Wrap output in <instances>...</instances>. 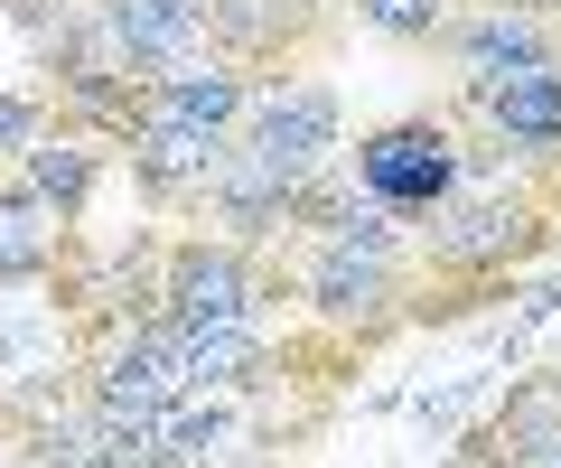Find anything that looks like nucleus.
<instances>
[{
	"label": "nucleus",
	"mask_w": 561,
	"mask_h": 468,
	"mask_svg": "<svg viewBox=\"0 0 561 468\" xmlns=\"http://www.w3.org/2000/svg\"><path fill=\"white\" fill-rule=\"evenodd\" d=\"M356 179L375 206H449L459 187V150H449L440 123H393L356 150Z\"/></svg>",
	"instance_id": "nucleus-1"
},
{
	"label": "nucleus",
	"mask_w": 561,
	"mask_h": 468,
	"mask_svg": "<svg viewBox=\"0 0 561 468\" xmlns=\"http://www.w3.org/2000/svg\"><path fill=\"white\" fill-rule=\"evenodd\" d=\"M187 385H197V375H187V328L160 319V328H140L131 346H113V356H103L94 403H103V422L131 431V422H150V412H169Z\"/></svg>",
	"instance_id": "nucleus-2"
},
{
	"label": "nucleus",
	"mask_w": 561,
	"mask_h": 468,
	"mask_svg": "<svg viewBox=\"0 0 561 468\" xmlns=\"http://www.w3.org/2000/svg\"><path fill=\"white\" fill-rule=\"evenodd\" d=\"M253 150H262L272 169H290V179L328 169V150H337V94H319V84L272 94V103L253 113Z\"/></svg>",
	"instance_id": "nucleus-3"
},
{
	"label": "nucleus",
	"mask_w": 561,
	"mask_h": 468,
	"mask_svg": "<svg viewBox=\"0 0 561 468\" xmlns=\"http://www.w3.org/2000/svg\"><path fill=\"white\" fill-rule=\"evenodd\" d=\"M478 113H486L515 150H561V57L524 66V76L478 84Z\"/></svg>",
	"instance_id": "nucleus-4"
},
{
	"label": "nucleus",
	"mask_w": 561,
	"mask_h": 468,
	"mask_svg": "<svg viewBox=\"0 0 561 468\" xmlns=\"http://www.w3.org/2000/svg\"><path fill=\"white\" fill-rule=\"evenodd\" d=\"M169 319L179 328H225V319H253V272L234 263V253H179V272H169Z\"/></svg>",
	"instance_id": "nucleus-5"
},
{
	"label": "nucleus",
	"mask_w": 561,
	"mask_h": 468,
	"mask_svg": "<svg viewBox=\"0 0 561 468\" xmlns=\"http://www.w3.org/2000/svg\"><path fill=\"white\" fill-rule=\"evenodd\" d=\"M552 57V28L534 20V10H486V20H468L459 28V76L468 84H496V76H524V66H542Z\"/></svg>",
	"instance_id": "nucleus-6"
},
{
	"label": "nucleus",
	"mask_w": 561,
	"mask_h": 468,
	"mask_svg": "<svg viewBox=\"0 0 561 468\" xmlns=\"http://www.w3.org/2000/svg\"><path fill=\"white\" fill-rule=\"evenodd\" d=\"M103 28H113L122 57H140V66H179L187 38L206 28V0H103Z\"/></svg>",
	"instance_id": "nucleus-7"
},
{
	"label": "nucleus",
	"mask_w": 561,
	"mask_h": 468,
	"mask_svg": "<svg viewBox=\"0 0 561 468\" xmlns=\"http://www.w3.org/2000/svg\"><path fill=\"white\" fill-rule=\"evenodd\" d=\"M216 206H225L234 225H280V216H300V179L272 169L262 150H234V160L216 169Z\"/></svg>",
	"instance_id": "nucleus-8"
},
{
	"label": "nucleus",
	"mask_w": 561,
	"mask_h": 468,
	"mask_svg": "<svg viewBox=\"0 0 561 468\" xmlns=\"http://www.w3.org/2000/svg\"><path fill=\"white\" fill-rule=\"evenodd\" d=\"M140 113H169V123H187V132H216V141H225V123L243 113V84L225 76V66H179V76H169L160 94L140 103Z\"/></svg>",
	"instance_id": "nucleus-9"
},
{
	"label": "nucleus",
	"mask_w": 561,
	"mask_h": 468,
	"mask_svg": "<svg viewBox=\"0 0 561 468\" xmlns=\"http://www.w3.org/2000/svg\"><path fill=\"white\" fill-rule=\"evenodd\" d=\"M309 300H319L328 319H365V309L383 300V253H375V244H346V235H337V244L319 253V272H309Z\"/></svg>",
	"instance_id": "nucleus-10"
},
{
	"label": "nucleus",
	"mask_w": 561,
	"mask_h": 468,
	"mask_svg": "<svg viewBox=\"0 0 561 468\" xmlns=\"http://www.w3.org/2000/svg\"><path fill=\"white\" fill-rule=\"evenodd\" d=\"M131 150H140V169L160 187H187V179H216V132H187V123H169V113H140V132H131Z\"/></svg>",
	"instance_id": "nucleus-11"
},
{
	"label": "nucleus",
	"mask_w": 561,
	"mask_h": 468,
	"mask_svg": "<svg viewBox=\"0 0 561 468\" xmlns=\"http://www.w3.org/2000/svg\"><path fill=\"white\" fill-rule=\"evenodd\" d=\"M524 235H534V216H524V206H505V197H486V206L440 216V235H431V244H440L449 263H496V253H515Z\"/></svg>",
	"instance_id": "nucleus-12"
},
{
	"label": "nucleus",
	"mask_w": 561,
	"mask_h": 468,
	"mask_svg": "<svg viewBox=\"0 0 561 468\" xmlns=\"http://www.w3.org/2000/svg\"><path fill=\"white\" fill-rule=\"evenodd\" d=\"M84 187H94V160H84L76 141H28V197L57 206V216H76Z\"/></svg>",
	"instance_id": "nucleus-13"
},
{
	"label": "nucleus",
	"mask_w": 561,
	"mask_h": 468,
	"mask_svg": "<svg viewBox=\"0 0 561 468\" xmlns=\"http://www.w3.org/2000/svg\"><path fill=\"white\" fill-rule=\"evenodd\" d=\"M38 263H47V206L28 187H10L0 197V282L10 272H38Z\"/></svg>",
	"instance_id": "nucleus-14"
},
{
	"label": "nucleus",
	"mask_w": 561,
	"mask_h": 468,
	"mask_svg": "<svg viewBox=\"0 0 561 468\" xmlns=\"http://www.w3.org/2000/svg\"><path fill=\"white\" fill-rule=\"evenodd\" d=\"M253 356H262V346L243 338V319H225V328H187V375H197V385H234Z\"/></svg>",
	"instance_id": "nucleus-15"
},
{
	"label": "nucleus",
	"mask_w": 561,
	"mask_h": 468,
	"mask_svg": "<svg viewBox=\"0 0 561 468\" xmlns=\"http://www.w3.org/2000/svg\"><path fill=\"white\" fill-rule=\"evenodd\" d=\"M496 441H505V459H552L561 449V393H524Z\"/></svg>",
	"instance_id": "nucleus-16"
},
{
	"label": "nucleus",
	"mask_w": 561,
	"mask_h": 468,
	"mask_svg": "<svg viewBox=\"0 0 561 468\" xmlns=\"http://www.w3.org/2000/svg\"><path fill=\"white\" fill-rule=\"evenodd\" d=\"M356 20L383 28V38H431L440 28V0H356Z\"/></svg>",
	"instance_id": "nucleus-17"
},
{
	"label": "nucleus",
	"mask_w": 561,
	"mask_h": 468,
	"mask_svg": "<svg viewBox=\"0 0 561 468\" xmlns=\"http://www.w3.org/2000/svg\"><path fill=\"white\" fill-rule=\"evenodd\" d=\"M38 141V113H28V103H0V150H28Z\"/></svg>",
	"instance_id": "nucleus-18"
},
{
	"label": "nucleus",
	"mask_w": 561,
	"mask_h": 468,
	"mask_svg": "<svg viewBox=\"0 0 561 468\" xmlns=\"http://www.w3.org/2000/svg\"><path fill=\"white\" fill-rule=\"evenodd\" d=\"M10 10H20V20H28V10H47V0H10Z\"/></svg>",
	"instance_id": "nucleus-19"
},
{
	"label": "nucleus",
	"mask_w": 561,
	"mask_h": 468,
	"mask_svg": "<svg viewBox=\"0 0 561 468\" xmlns=\"http://www.w3.org/2000/svg\"><path fill=\"white\" fill-rule=\"evenodd\" d=\"M542 468H561V449H552V459H542Z\"/></svg>",
	"instance_id": "nucleus-20"
}]
</instances>
